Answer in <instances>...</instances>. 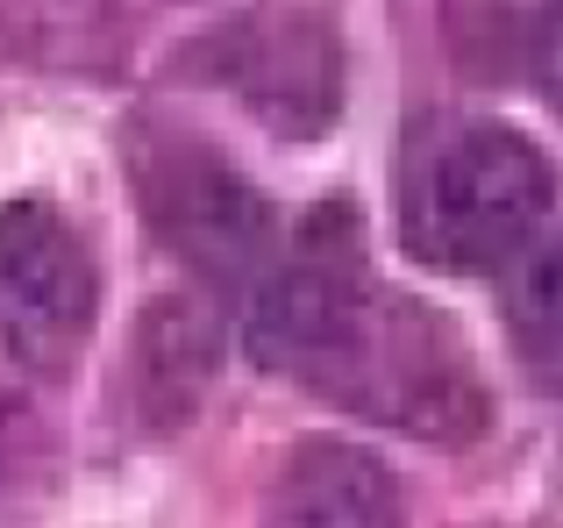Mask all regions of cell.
Here are the masks:
<instances>
[{"label": "cell", "mask_w": 563, "mask_h": 528, "mask_svg": "<svg viewBox=\"0 0 563 528\" xmlns=\"http://www.w3.org/2000/svg\"><path fill=\"white\" fill-rule=\"evenodd\" d=\"M372 251H364V215L357 200H321L286 243H278L272 272L257 278L243 343L264 372L307 378L335 350V336L357 321L372 300Z\"/></svg>", "instance_id": "5"}, {"label": "cell", "mask_w": 563, "mask_h": 528, "mask_svg": "<svg viewBox=\"0 0 563 528\" xmlns=\"http://www.w3.org/2000/svg\"><path fill=\"white\" fill-rule=\"evenodd\" d=\"M399 243L413 264L450 278L514 272L550 215V157L507 122H442L393 172Z\"/></svg>", "instance_id": "1"}, {"label": "cell", "mask_w": 563, "mask_h": 528, "mask_svg": "<svg viewBox=\"0 0 563 528\" xmlns=\"http://www.w3.org/2000/svg\"><path fill=\"white\" fill-rule=\"evenodd\" d=\"M507 343L542 386L563 378V222L536 237L507 278Z\"/></svg>", "instance_id": "10"}, {"label": "cell", "mask_w": 563, "mask_h": 528, "mask_svg": "<svg viewBox=\"0 0 563 528\" xmlns=\"http://www.w3.org/2000/svg\"><path fill=\"white\" fill-rule=\"evenodd\" d=\"M556 29H563V0H442L450 57L478 79L542 72Z\"/></svg>", "instance_id": "9"}, {"label": "cell", "mask_w": 563, "mask_h": 528, "mask_svg": "<svg viewBox=\"0 0 563 528\" xmlns=\"http://www.w3.org/2000/svg\"><path fill=\"white\" fill-rule=\"evenodd\" d=\"M307 386L335 407L378 421V429L421 436V443H471L485 429V378L471 364L464 336L413 293L372 286L335 350L307 372Z\"/></svg>", "instance_id": "2"}, {"label": "cell", "mask_w": 563, "mask_h": 528, "mask_svg": "<svg viewBox=\"0 0 563 528\" xmlns=\"http://www.w3.org/2000/svg\"><path fill=\"white\" fill-rule=\"evenodd\" d=\"M264 528H407L393 472L364 443L307 436L272 479Z\"/></svg>", "instance_id": "7"}, {"label": "cell", "mask_w": 563, "mask_h": 528, "mask_svg": "<svg viewBox=\"0 0 563 528\" xmlns=\"http://www.w3.org/2000/svg\"><path fill=\"white\" fill-rule=\"evenodd\" d=\"M207 72L257 114L272 136L314 143L343 114L350 51L329 0H257L207 43Z\"/></svg>", "instance_id": "4"}, {"label": "cell", "mask_w": 563, "mask_h": 528, "mask_svg": "<svg viewBox=\"0 0 563 528\" xmlns=\"http://www.w3.org/2000/svg\"><path fill=\"white\" fill-rule=\"evenodd\" d=\"M129 186L143 200V222L179 264L207 286H250L278 257V215L214 143L186 129L143 122L129 129Z\"/></svg>", "instance_id": "3"}, {"label": "cell", "mask_w": 563, "mask_h": 528, "mask_svg": "<svg viewBox=\"0 0 563 528\" xmlns=\"http://www.w3.org/2000/svg\"><path fill=\"white\" fill-rule=\"evenodd\" d=\"M207 378H214V315L200 300H186V293L157 300L136 329V372H129L143 421L151 429H179L192 415V400L207 393Z\"/></svg>", "instance_id": "8"}, {"label": "cell", "mask_w": 563, "mask_h": 528, "mask_svg": "<svg viewBox=\"0 0 563 528\" xmlns=\"http://www.w3.org/2000/svg\"><path fill=\"white\" fill-rule=\"evenodd\" d=\"M100 321V278L79 229L43 200L0 208V350L36 378H65Z\"/></svg>", "instance_id": "6"}]
</instances>
